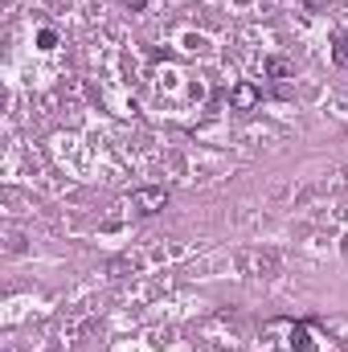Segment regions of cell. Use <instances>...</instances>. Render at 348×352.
<instances>
[{"label": "cell", "instance_id": "1", "mask_svg": "<svg viewBox=\"0 0 348 352\" xmlns=\"http://www.w3.org/2000/svg\"><path fill=\"white\" fill-rule=\"evenodd\" d=\"M234 266H238V274H246V278H270V274L279 270V254L254 246V250H242V254L234 258Z\"/></svg>", "mask_w": 348, "mask_h": 352}, {"label": "cell", "instance_id": "2", "mask_svg": "<svg viewBox=\"0 0 348 352\" xmlns=\"http://www.w3.org/2000/svg\"><path fill=\"white\" fill-rule=\"evenodd\" d=\"M131 205H135V213L152 217V213H160V209L168 205V188H160V184H144V188H131Z\"/></svg>", "mask_w": 348, "mask_h": 352}, {"label": "cell", "instance_id": "3", "mask_svg": "<svg viewBox=\"0 0 348 352\" xmlns=\"http://www.w3.org/2000/svg\"><path fill=\"white\" fill-rule=\"evenodd\" d=\"M230 102H234L238 111H254V102H259V87H250V82H238V87L230 90Z\"/></svg>", "mask_w": 348, "mask_h": 352}, {"label": "cell", "instance_id": "4", "mask_svg": "<svg viewBox=\"0 0 348 352\" xmlns=\"http://www.w3.org/2000/svg\"><path fill=\"white\" fill-rule=\"evenodd\" d=\"M266 74L283 82V78H295V66H291L287 58H266Z\"/></svg>", "mask_w": 348, "mask_h": 352}, {"label": "cell", "instance_id": "5", "mask_svg": "<svg viewBox=\"0 0 348 352\" xmlns=\"http://www.w3.org/2000/svg\"><path fill=\"white\" fill-rule=\"evenodd\" d=\"M332 62L348 70V33H336V37H332Z\"/></svg>", "mask_w": 348, "mask_h": 352}, {"label": "cell", "instance_id": "6", "mask_svg": "<svg viewBox=\"0 0 348 352\" xmlns=\"http://www.w3.org/2000/svg\"><path fill=\"white\" fill-rule=\"evenodd\" d=\"M291 349H299V352L312 349V340H307V328H295V332H291Z\"/></svg>", "mask_w": 348, "mask_h": 352}, {"label": "cell", "instance_id": "7", "mask_svg": "<svg viewBox=\"0 0 348 352\" xmlns=\"http://www.w3.org/2000/svg\"><path fill=\"white\" fill-rule=\"evenodd\" d=\"M123 4H127V8H144L148 0H123Z\"/></svg>", "mask_w": 348, "mask_h": 352}, {"label": "cell", "instance_id": "8", "mask_svg": "<svg viewBox=\"0 0 348 352\" xmlns=\"http://www.w3.org/2000/svg\"><path fill=\"white\" fill-rule=\"evenodd\" d=\"M303 4H307V8H324V0H303Z\"/></svg>", "mask_w": 348, "mask_h": 352}]
</instances>
